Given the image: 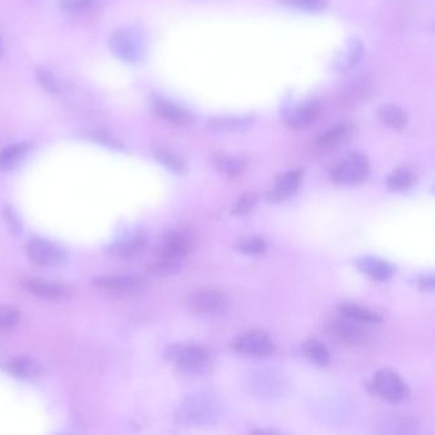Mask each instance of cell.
<instances>
[{
    "label": "cell",
    "instance_id": "cell-32",
    "mask_svg": "<svg viewBox=\"0 0 435 435\" xmlns=\"http://www.w3.org/2000/svg\"><path fill=\"white\" fill-rule=\"evenodd\" d=\"M284 3L290 7L299 8L311 12H319L327 7L328 0H284Z\"/></svg>",
    "mask_w": 435,
    "mask_h": 435
},
{
    "label": "cell",
    "instance_id": "cell-25",
    "mask_svg": "<svg viewBox=\"0 0 435 435\" xmlns=\"http://www.w3.org/2000/svg\"><path fill=\"white\" fill-rule=\"evenodd\" d=\"M153 155L156 157L157 161L163 163L166 169L178 174V175H184L188 171V166L184 161L182 156H179L174 151L169 149H163V147H157L153 150Z\"/></svg>",
    "mask_w": 435,
    "mask_h": 435
},
{
    "label": "cell",
    "instance_id": "cell-23",
    "mask_svg": "<svg viewBox=\"0 0 435 435\" xmlns=\"http://www.w3.org/2000/svg\"><path fill=\"white\" fill-rule=\"evenodd\" d=\"M250 124L249 117H214L209 120L208 128L216 133H236L247 129Z\"/></svg>",
    "mask_w": 435,
    "mask_h": 435
},
{
    "label": "cell",
    "instance_id": "cell-16",
    "mask_svg": "<svg viewBox=\"0 0 435 435\" xmlns=\"http://www.w3.org/2000/svg\"><path fill=\"white\" fill-rule=\"evenodd\" d=\"M152 108L156 112L157 117H161L163 120L174 124V125H188L192 123V115L190 112L184 110L180 106L173 104L169 100L163 98H153Z\"/></svg>",
    "mask_w": 435,
    "mask_h": 435
},
{
    "label": "cell",
    "instance_id": "cell-11",
    "mask_svg": "<svg viewBox=\"0 0 435 435\" xmlns=\"http://www.w3.org/2000/svg\"><path fill=\"white\" fill-rule=\"evenodd\" d=\"M249 388L254 396L260 398H273L279 396L284 390L285 383L284 379L279 377V373L271 371H260L253 373L249 379Z\"/></svg>",
    "mask_w": 435,
    "mask_h": 435
},
{
    "label": "cell",
    "instance_id": "cell-4",
    "mask_svg": "<svg viewBox=\"0 0 435 435\" xmlns=\"http://www.w3.org/2000/svg\"><path fill=\"white\" fill-rule=\"evenodd\" d=\"M368 390L373 396L390 403L402 402L410 395L409 385L396 371L390 368L378 371L368 383Z\"/></svg>",
    "mask_w": 435,
    "mask_h": 435
},
{
    "label": "cell",
    "instance_id": "cell-27",
    "mask_svg": "<svg viewBox=\"0 0 435 435\" xmlns=\"http://www.w3.org/2000/svg\"><path fill=\"white\" fill-rule=\"evenodd\" d=\"M347 134V128L344 124H340L337 127L327 130L322 136L319 137L317 144L320 149H331L337 146L338 143L344 139Z\"/></svg>",
    "mask_w": 435,
    "mask_h": 435
},
{
    "label": "cell",
    "instance_id": "cell-28",
    "mask_svg": "<svg viewBox=\"0 0 435 435\" xmlns=\"http://www.w3.org/2000/svg\"><path fill=\"white\" fill-rule=\"evenodd\" d=\"M258 202H260L258 195H255L253 192L244 193L235 202L231 214L234 216H245V214H250L253 212L254 208L257 207Z\"/></svg>",
    "mask_w": 435,
    "mask_h": 435
},
{
    "label": "cell",
    "instance_id": "cell-29",
    "mask_svg": "<svg viewBox=\"0 0 435 435\" xmlns=\"http://www.w3.org/2000/svg\"><path fill=\"white\" fill-rule=\"evenodd\" d=\"M238 249L240 253L258 257V255H263L266 253L267 243L260 236H253V238H247V239L239 241Z\"/></svg>",
    "mask_w": 435,
    "mask_h": 435
},
{
    "label": "cell",
    "instance_id": "cell-10",
    "mask_svg": "<svg viewBox=\"0 0 435 435\" xmlns=\"http://www.w3.org/2000/svg\"><path fill=\"white\" fill-rule=\"evenodd\" d=\"M303 170H290L279 175L273 184L272 188L267 193V201L269 203H281L287 201L296 195L303 182Z\"/></svg>",
    "mask_w": 435,
    "mask_h": 435
},
{
    "label": "cell",
    "instance_id": "cell-30",
    "mask_svg": "<svg viewBox=\"0 0 435 435\" xmlns=\"http://www.w3.org/2000/svg\"><path fill=\"white\" fill-rule=\"evenodd\" d=\"M147 245V236L146 235H137L130 240L125 241L119 249V255L122 258H132L138 253H141L143 248Z\"/></svg>",
    "mask_w": 435,
    "mask_h": 435
},
{
    "label": "cell",
    "instance_id": "cell-12",
    "mask_svg": "<svg viewBox=\"0 0 435 435\" xmlns=\"http://www.w3.org/2000/svg\"><path fill=\"white\" fill-rule=\"evenodd\" d=\"M22 287L27 293L37 296L40 299L58 301L64 300L71 295V290L68 286L58 284L55 281L47 279H28L22 282Z\"/></svg>",
    "mask_w": 435,
    "mask_h": 435
},
{
    "label": "cell",
    "instance_id": "cell-19",
    "mask_svg": "<svg viewBox=\"0 0 435 435\" xmlns=\"http://www.w3.org/2000/svg\"><path fill=\"white\" fill-rule=\"evenodd\" d=\"M303 352L306 359L319 368H325L331 364V354L323 342L315 338H309L303 344Z\"/></svg>",
    "mask_w": 435,
    "mask_h": 435
},
{
    "label": "cell",
    "instance_id": "cell-36",
    "mask_svg": "<svg viewBox=\"0 0 435 435\" xmlns=\"http://www.w3.org/2000/svg\"><path fill=\"white\" fill-rule=\"evenodd\" d=\"M361 54H363V46L360 45L359 41H355L351 46L350 52H349V64H356L359 59L361 58Z\"/></svg>",
    "mask_w": 435,
    "mask_h": 435
},
{
    "label": "cell",
    "instance_id": "cell-18",
    "mask_svg": "<svg viewBox=\"0 0 435 435\" xmlns=\"http://www.w3.org/2000/svg\"><path fill=\"white\" fill-rule=\"evenodd\" d=\"M416 182H417V175L415 171L406 166L393 170L387 178V187L390 192L395 193L407 192L415 185Z\"/></svg>",
    "mask_w": 435,
    "mask_h": 435
},
{
    "label": "cell",
    "instance_id": "cell-8",
    "mask_svg": "<svg viewBox=\"0 0 435 435\" xmlns=\"http://www.w3.org/2000/svg\"><path fill=\"white\" fill-rule=\"evenodd\" d=\"M27 253L36 265L44 267H59L66 262V252L52 241L33 239L27 247Z\"/></svg>",
    "mask_w": 435,
    "mask_h": 435
},
{
    "label": "cell",
    "instance_id": "cell-6",
    "mask_svg": "<svg viewBox=\"0 0 435 435\" xmlns=\"http://www.w3.org/2000/svg\"><path fill=\"white\" fill-rule=\"evenodd\" d=\"M231 347L235 352L253 359H265L274 352V341L272 336L265 330H249L243 332L234 338Z\"/></svg>",
    "mask_w": 435,
    "mask_h": 435
},
{
    "label": "cell",
    "instance_id": "cell-5",
    "mask_svg": "<svg viewBox=\"0 0 435 435\" xmlns=\"http://www.w3.org/2000/svg\"><path fill=\"white\" fill-rule=\"evenodd\" d=\"M371 173V163L363 153H350L332 169V182L337 185L356 187L366 182Z\"/></svg>",
    "mask_w": 435,
    "mask_h": 435
},
{
    "label": "cell",
    "instance_id": "cell-14",
    "mask_svg": "<svg viewBox=\"0 0 435 435\" xmlns=\"http://www.w3.org/2000/svg\"><path fill=\"white\" fill-rule=\"evenodd\" d=\"M355 265L360 272L378 282L388 281L396 272V268L393 267V265H390L388 260L373 257V255H364V257L357 258Z\"/></svg>",
    "mask_w": 435,
    "mask_h": 435
},
{
    "label": "cell",
    "instance_id": "cell-1",
    "mask_svg": "<svg viewBox=\"0 0 435 435\" xmlns=\"http://www.w3.org/2000/svg\"><path fill=\"white\" fill-rule=\"evenodd\" d=\"M225 405L211 392H199L185 397L175 411V422L182 427H212L221 420Z\"/></svg>",
    "mask_w": 435,
    "mask_h": 435
},
{
    "label": "cell",
    "instance_id": "cell-15",
    "mask_svg": "<svg viewBox=\"0 0 435 435\" xmlns=\"http://www.w3.org/2000/svg\"><path fill=\"white\" fill-rule=\"evenodd\" d=\"M95 286L110 293L133 294L142 290L146 279L139 276H109L96 279Z\"/></svg>",
    "mask_w": 435,
    "mask_h": 435
},
{
    "label": "cell",
    "instance_id": "cell-34",
    "mask_svg": "<svg viewBox=\"0 0 435 435\" xmlns=\"http://www.w3.org/2000/svg\"><path fill=\"white\" fill-rule=\"evenodd\" d=\"M93 1L95 0H59L60 7L64 8L65 11H69V12L85 11L93 4Z\"/></svg>",
    "mask_w": 435,
    "mask_h": 435
},
{
    "label": "cell",
    "instance_id": "cell-9",
    "mask_svg": "<svg viewBox=\"0 0 435 435\" xmlns=\"http://www.w3.org/2000/svg\"><path fill=\"white\" fill-rule=\"evenodd\" d=\"M328 332L332 337L336 338L340 342L349 344H363L368 336L364 330V325H360L355 320L346 318L341 314L338 318L330 320Z\"/></svg>",
    "mask_w": 435,
    "mask_h": 435
},
{
    "label": "cell",
    "instance_id": "cell-33",
    "mask_svg": "<svg viewBox=\"0 0 435 435\" xmlns=\"http://www.w3.org/2000/svg\"><path fill=\"white\" fill-rule=\"evenodd\" d=\"M36 77H37L40 85L42 86L46 91L50 92V93L58 92V83H57V81L50 71H46L44 68H39L36 71Z\"/></svg>",
    "mask_w": 435,
    "mask_h": 435
},
{
    "label": "cell",
    "instance_id": "cell-21",
    "mask_svg": "<svg viewBox=\"0 0 435 435\" xmlns=\"http://www.w3.org/2000/svg\"><path fill=\"white\" fill-rule=\"evenodd\" d=\"M214 165L219 173L228 178H238L245 169L244 157L235 155H219L214 158Z\"/></svg>",
    "mask_w": 435,
    "mask_h": 435
},
{
    "label": "cell",
    "instance_id": "cell-17",
    "mask_svg": "<svg viewBox=\"0 0 435 435\" xmlns=\"http://www.w3.org/2000/svg\"><path fill=\"white\" fill-rule=\"evenodd\" d=\"M7 371L11 376L21 379H35L42 371V366L33 357L21 356L11 360L7 364Z\"/></svg>",
    "mask_w": 435,
    "mask_h": 435
},
{
    "label": "cell",
    "instance_id": "cell-38",
    "mask_svg": "<svg viewBox=\"0 0 435 435\" xmlns=\"http://www.w3.org/2000/svg\"><path fill=\"white\" fill-rule=\"evenodd\" d=\"M0 52H1V46H0Z\"/></svg>",
    "mask_w": 435,
    "mask_h": 435
},
{
    "label": "cell",
    "instance_id": "cell-20",
    "mask_svg": "<svg viewBox=\"0 0 435 435\" xmlns=\"http://www.w3.org/2000/svg\"><path fill=\"white\" fill-rule=\"evenodd\" d=\"M340 314L351 320H355L360 325H379L382 322V317L378 313L355 304H342L340 306Z\"/></svg>",
    "mask_w": 435,
    "mask_h": 435
},
{
    "label": "cell",
    "instance_id": "cell-24",
    "mask_svg": "<svg viewBox=\"0 0 435 435\" xmlns=\"http://www.w3.org/2000/svg\"><path fill=\"white\" fill-rule=\"evenodd\" d=\"M319 108L317 104H306L301 108H298L289 114L287 117V125L294 129H301L309 127L311 124L318 117Z\"/></svg>",
    "mask_w": 435,
    "mask_h": 435
},
{
    "label": "cell",
    "instance_id": "cell-3",
    "mask_svg": "<svg viewBox=\"0 0 435 435\" xmlns=\"http://www.w3.org/2000/svg\"><path fill=\"white\" fill-rule=\"evenodd\" d=\"M166 356L175 361L176 369L187 377H203L212 366L211 352L199 344H175L170 347Z\"/></svg>",
    "mask_w": 435,
    "mask_h": 435
},
{
    "label": "cell",
    "instance_id": "cell-2",
    "mask_svg": "<svg viewBox=\"0 0 435 435\" xmlns=\"http://www.w3.org/2000/svg\"><path fill=\"white\" fill-rule=\"evenodd\" d=\"M193 249V239L184 231H173L163 238L158 248L157 260L153 263V273L157 276H169L178 272L185 258Z\"/></svg>",
    "mask_w": 435,
    "mask_h": 435
},
{
    "label": "cell",
    "instance_id": "cell-31",
    "mask_svg": "<svg viewBox=\"0 0 435 435\" xmlns=\"http://www.w3.org/2000/svg\"><path fill=\"white\" fill-rule=\"evenodd\" d=\"M20 312L12 306H0V332L9 331L18 325Z\"/></svg>",
    "mask_w": 435,
    "mask_h": 435
},
{
    "label": "cell",
    "instance_id": "cell-37",
    "mask_svg": "<svg viewBox=\"0 0 435 435\" xmlns=\"http://www.w3.org/2000/svg\"><path fill=\"white\" fill-rule=\"evenodd\" d=\"M279 430L274 429H258L252 431V434H279Z\"/></svg>",
    "mask_w": 435,
    "mask_h": 435
},
{
    "label": "cell",
    "instance_id": "cell-7",
    "mask_svg": "<svg viewBox=\"0 0 435 435\" xmlns=\"http://www.w3.org/2000/svg\"><path fill=\"white\" fill-rule=\"evenodd\" d=\"M231 301L228 295L214 287H202L195 290L189 298V306L193 312L202 315H217L228 312Z\"/></svg>",
    "mask_w": 435,
    "mask_h": 435
},
{
    "label": "cell",
    "instance_id": "cell-13",
    "mask_svg": "<svg viewBox=\"0 0 435 435\" xmlns=\"http://www.w3.org/2000/svg\"><path fill=\"white\" fill-rule=\"evenodd\" d=\"M109 45L111 52L125 62H136L141 55V44L136 35L128 30L112 33Z\"/></svg>",
    "mask_w": 435,
    "mask_h": 435
},
{
    "label": "cell",
    "instance_id": "cell-35",
    "mask_svg": "<svg viewBox=\"0 0 435 435\" xmlns=\"http://www.w3.org/2000/svg\"><path fill=\"white\" fill-rule=\"evenodd\" d=\"M419 287L425 293H433L434 291L435 279L433 273H424L417 279Z\"/></svg>",
    "mask_w": 435,
    "mask_h": 435
},
{
    "label": "cell",
    "instance_id": "cell-26",
    "mask_svg": "<svg viewBox=\"0 0 435 435\" xmlns=\"http://www.w3.org/2000/svg\"><path fill=\"white\" fill-rule=\"evenodd\" d=\"M28 151L27 143H16L8 146L4 150L0 151V170L8 171L12 170L20 163Z\"/></svg>",
    "mask_w": 435,
    "mask_h": 435
},
{
    "label": "cell",
    "instance_id": "cell-22",
    "mask_svg": "<svg viewBox=\"0 0 435 435\" xmlns=\"http://www.w3.org/2000/svg\"><path fill=\"white\" fill-rule=\"evenodd\" d=\"M377 115L379 120L390 127L392 129L401 130L407 125V115L406 112L393 106V105H382L379 106L377 110Z\"/></svg>",
    "mask_w": 435,
    "mask_h": 435
}]
</instances>
